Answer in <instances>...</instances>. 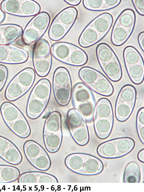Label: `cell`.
Wrapping results in <instances>:
<instances>
[{"label": "cell", "instance_id": "cell-1", "mask_svg": "<svg viewBox=\"0 0 144 192\" xmlns=\"http://www.w3.org/2000/svg\"><path fill=\"white\" fill-rule=\"evenodd\" d=\"M113 18L109 13L105 12L92 20L81 33L78 39L79 45L85 48L90 47L102 40L109 31Z\"/></svg>", "mask_w": 144, "mask_h": 192}, {"label": "cell", "instance_id": "cell-2", "mask_svg": "<svg viewBox=\"0 0 144 192\" xmlns=\"http://www.w3.org/2000/svg\"><path fill=\"white\" fill-rule=\"evenodd\" d=\"M65 163L72 171L86 176L98 174L104 168L103 164L99 159L91 155L82 153L69 155L65 159Z\"/></svg>", "mask_w": 144, "mask_h": 192}, {"label": "cell", "instance_id": "cell-3", "mask_svg": "<svg viewBox=\"0 0 144 192\" xmlns=\"http://www.w3.org/2000/svg\"><path fill=\"white\" fill-rule=\"evenodd\" d=\"M71 99L73 107L90 123L93 119L96 102L90 88L84 83L75 84L72 90Z\"/></svg>", "mask_w": 144, "mask_h": 192}, {"label": "cell", "instance_id": "cell-4", "mask_svg": "<svg viewBox=\"0 0 144 192\" xmlns=\"http://www.w3.org/2000/svg\"><path fill=\"white\" fill-rule=\"evenodd\" d=\"M96 54L99 65L107 77L113 82L120 80L122 76L121 65L111 47L106 43H100L96 47Z\"/></svg>", "mask_w": 144, "mask_h": 192}, {"label": "cell", "instance_id": "cell-5", "mask_svg": "<svg viewBox=\"0 0 144 192\" xmlns=\"http://www.w3.org/2000/svg\"><path fill=\"white\" fill-rule=\"evenodd\" d=\"M135 22V14L133 10L129 8L123 10L114 24L111 35L112 44L116 46L124 44L132 34Z\"/></svg>", "mask_w": 144, "mask_h": 192}, {"label": "cell", "instance_id": "cell-6", "mask_svg": "<svg viewBox=\"0 0 144 192\" xmlns=\"http://www.w3.org/2000/svg\"><path fill=\"white\" fill-rule=\"evenodd\" d=\"M135 142L128 137L118 138L104 142L97 148L98 154L106 159L119 158L130 152L135 146Z\"/></svg>", "mask_w": 144, "mask_h": 192}, {"label": "cell", "instance_id": "cell-7", "mask_svg": "<svg viewBox=\"0 0 144 192\" xmlns=\"http://www.w3.org/2000/svg\"><path fill=\"white\" fill-rule=\"evenodd\" d=\"M78 12L73 7H68L60 12L53 20L48 32L50 38L57 41L62 38L71 28L77 18Z\"/></svg>", "mask_w": 144, "mask_h": 192}, {"label": "cell", "instance_id": "cell-8", "mask_svg": "<svg viewBox=\"0 0 144 192\" xmlns=\"http://www.w3.org/2000/svg\"><path fill=\"white\" fill-rule=\"evenodd\" d=\"M50 42L48 39L42 38L38 40L34 47L33 61L37 74L43 77L49 73L52 63Z\"/></svg>", "mask_w": 144, "mask_h": 192}, {"label": "cell", "instance_id": "cell-9", "mask_svg": "<svg viewBox=\"0 0 144 192\" xmlns=\"http://www.w3.org/2000/svg\"><path fill=\"white\" fill-rule=\"evenodd\" d=\"M50 20L49 15L45 12H41L33 17L23 31L24 42L29 45L40 39L47 29Z\"/></svg>", "mask_w": 144, "mask_h": 192}, {"label": "cell", "instance_id": "cell-10", "mask_svg": "<svg viewBox=\"0 0 144 192\" xmlns=\"http://www.w3.org/2000/svg\"><path fill=\"white\" fill-rule=\"evenodd\" d=\"M25 157L35 167L42 171H46L50 168V158L44 148L37 142L31 140L26 141L23 146Z\"/></svg>", "mask_w": 144, "mask_h": 192}, {"label": "cell", "instance_id": "cell-11", "mask_svg": "<svg viewBox=\"0 0 144 192\" xmlns=\"http://www.w3.org/2000/svg\"><path fill=\"white\" fill-rule=\"evenodd\" d=\"M0 157L7 162L13 165L20 164L22 156L20 151L12 142L0 136Z\"/></svg>", "mask_w": 144, "mask_h": 192}, {"label": "cell", "instance_id": "cell-12", "mask_svg": "<svg viewBox=\"0 0 144 192\" xmlns=\"http://www.w3.org/2000/svg\"><path fill=\"white\" fill-rule=\"evenodd\" d=\"M19 183H58L57 178L51 174L38 171L25 172L20 175Z\"/></svg>", "mask_w": 144, "mask_h": 192}, {"label": "cell", "instance_id": "cell-13", "mask_svg": "<svg viewBox=\"0 0 144 192\" xmlns=\"http://www.w3.org/2000/svg\"><path fill=\"white\" fill-rule=\"evenodd\" d=\"M76 46L64 42H58L54 44L51 46V53L56 59L67 64L71 57Z\"/></svg>", "mask_w": 144, "mask_h": 192}, {"label": "cell", "instance_id": "cell-14", "mask_svg": "<svg viewBox=\"0 0 144 192\" xmlns=\"http://www.w3.org/2000/svg\"><path fill=\"white\" fill-rule=\"evenodd\" d=\"M121 0H84L83 4L87 9L92 11H102L112 9L118 6Z\"/></svg>", "mask_w": 144, "mask_h": 192}, {"label": "cell", "instance_id": "cell-15", "mask_svg": "<svg viewBox=\"0 0 144 192\" xmlns=\"http://www.w3.org/2000/svg\"><path fill=\"white\" fill-rule=\"evenodd\" d=\"M113 123V118H94V128L97 137L101 139L108 138L112 131Z\"/></svg>", "mask_w": 144, "mask_h": 192}, {"label": "cell", "instance_id": "cell-16", "mask_svg": "<svg viewBox=\"0 0 144 192\" xmlns=\"http://www.w3.org/2000/svg\"><path fill=\"white\" fill-rule=\"evenodd\" d=\"M43 138L47 151L51 153H54L58 150L62 143V132H54L43 131Z\"/></svg>", "mask_w": 144, "mask_h": 192}, {"label": "cell", "instance_id": "cell-17", "mask_svg": "<svg viewBox=\"0 0 144 192\" xmlns=\"http://www.w3.org/2000/svg\"><path fill=\"white\" fill-rule=\"evenodd\" d=\"M48 102L29 96L26 108V114L31 119H36L42 114Z\"/></svg>", "mask_w": 144, "mask_h": 192}, {"label": "cell", "instance_id": "cell-18", "mask_svg": "<svg viewBox=\"0 0 144 192\" xmlns=\"http://www.w3.org/2000/svg\"><path fill=\"white\" fill-rule=\"evenodd\" d=\"M51 91L49 81L45 78L39 80L33 88L30 96L48 102Z\"/></svg>", "mask_w": 144, "mask_h": 192}, {"label": "cell", "instance_id": "cell-19", "mask_svg": "<svg viewBox=\"0 0 144 192\" xmlns=\"http://www.w3.org/2000/svg\"><path fill=\"white\" fill-rule=\"evenodd\" d=\"M89 87L96 93L105 96H111L114 91L112 84L102 73Z\"/></svg>", "mask_w": 144, "mask_h": 192}, {"label": "cell", "instance_id": "cell-20", "mask_svg": "<svg viewBox=\"0 0 144 192\" xmlns=\"http://www.w3.org/2000/svg\"><path fill=\"white\" fill-rule=\"evenodd\" d=\"M7 125L13 132L20 138H27L31 134L30 127L23 114L14 121Z\"/></svg>", "mask_w": 144, "mask_h": 192}, {"label": "cell", "instance_id": "cell-21", "mask_svg": "<svg viewBox=\"0 0 144 192\" xmlns=\"http://www.w3.org/2000/svg\"><path fill=\"white\" fill-rule=\"evenodd\" d=\"M3 37V44L7 45L15 41L22 33V28L18 25L14 24L0 25Z\"/></svg>", "mask_w": 144, "mask_h": 192}, {"label": "cell", "instance_id": "cell-22", "mask_svg": "<svg viewBox=\"0 0 144 192\" xmlns=\"http://www.w3.org/2000/svg\"><path fill=\"white\" fill-rule=\"evenodd\" d=\"M0 111L6 125L14 121L23 115L17 107L8 102H5L2 104Z\"/></svg>", "mask_w": 144, "mask_h": 192}, {"label": "cell", "instance_id": "cell-23", "mask_svg": "<svg viewBox=\"0 0 144 192\" xmlns=\"http://www.w3.org/2000/svg\"><path fill=\"white\" fill-rule=\"evenodd\" d=\"M35 76L34 70L29 67L20 71L13 79L28 91L34 83Z\"/></svg>", "mask_w": 144, "mask_h": 192}, {"label": "cell", "instance_id": "cell-24", "mask_svg": "<svg viewBox=\"0 0 144 192\" xmlns=\"http://www.w3.org/2000/svg\"><path fill=\"white\" fill-rule=\"evenodd\" d=\"M141 178V171L138 164L135 161L127 163L124 169L123 182L124 183H139Z\"/></svg>", "mask_w": 144, "mask_h": 192}, {"label": "cell", "instance_id": "cell-25", "mask_svg": "<svg viewBox=\"0 0 144 192\" xmlns=\"http://www.w3.org/2000/svg\"><path fill=\"white\" fill-rule=\"evenodd\" d=\"M135 104L116 101L115 114L117 119L122 122L126 121L131 114Z\"/></svg>", "mask_w": 144, "mask_h": 192}, {"label": "cell", "instance_id": "cell-26", "mask_svg": "<svg viewBox=\"0 0 144 192\" xmlns=\"http://www.w3.org/2000/svg\"><path fill=\"white\" fill-rule=\"evenodd\" d=\"M94 112V118H113L111 104L106 98H101L98 101Z\"/></svg>", "mask_w": 144, "mask_h": 192}, {"label": "cell", "instance_id": "cell-27", "mask_svg": "<svg viewBox=\"0 0 144 192\" xmlns=\"http://www.w3.org/2000/svg\"><path fill=\"white\" fill-rule=\"evenodd\" d=\"M18 169L14 166L0 165V183H9L17 180L20 175Z\"/></svg>", "mask_w": 144, "mask_h": 192}, {"label": "cell", "instance_id": "cell-28", "mask_svg": "<svg viewBox=\"0 0 144 192\" xmlns=\"http://www.w3.org/2000/svg\"><path fill=\"white\" fill-rule=\"evenodd\" d=\"M128 76L134 84H139L144 80V62L125 66Z\"/></svg>", "mask_w": 144, "mask_h": 192}, {"label": "cell", "instance_id": "cell-29", "mask_svg": "<svg viewBox=\"0 0 144 192\" xmlns=\"http://www.w3.org/2000/svg\"><path fill=\"white\" fill-rule=\"evenodd\" d=\"M43 130L54 132H62L61 116L59 112L53 111L49 114L45 121Z\"/></svg>", "mask_w": 144, "mask_h": 192}, {"label": "cell", "instance_id": "cell-30", "mask_svg": "<svg viewBox=\"0 0 144 192\" xmlns=\"http://www.w3.org/2000/svg\"><path fill=\"white\" fill-rule=\"evenodd\" d=\"M18 47L10 45H0V62L16 64Z\"/></svg>", "mask_w": 144, "mask_h": 192}, {"label": "cell", "instance_id": "cell-31", "mask_svg": "<svg viewBox=\"0 0 144 192\" xmlns=\"http://www.w3.org/2000/svg\"><path fill=\"white\" fill-rule=\"evenodd\" d=\"M75 141L78 145L84 146L89 141V134L86 123L70 132Z\"/></svg>", "mask_w": 144, "mask_h": 192}, {"label": "cell", "instance_id": "cell-32", "mask_svg": "<svg viewBox=\"0 0 144 192\" xmlns=\"http://www.w3.org/2000/svg\"><path fill=\"white\" fill-rule=\"evenodd\" d=\"M123 57L125 66L143 62L139 51L131 46H127L124 49Z\"/></svg>", "mask_w": 144, "mask_h": 192}, {"label": "cell", "instance_id": "cell-33", "mask_svg": "<svg viewBox=\"0 0 144 192\" xmlns=\"http://www.w3.org/2000/svg\"><path fill=\"white\" fill-rule=\"evenodd\" d=\"M40 7L37 2L31 0H21L20 16H30L38 14Z\"/></svg>", "mask_w": 144, "mask_h": 192}, {"label": "cell", "instance_id": "cell-34", "mask_svg": "<svg viewBox=\"0 0 144 192\" xmlns=\"http://www.w3.org/2000/svg\"><path fill=\"white\" fill-rule=\"evenodd\" d=\"M86 123L85 119L76 110L72 109L69 110L67 125L69 132Z\"/></svg>", "mask_w": 144, "mask_h": 192}, {"label": "cell", "instance_id": "cell-35", "mask_svg": "<svg viewBox=\"0 0 144 192\" xmlns=\"http://www.w3.org/2000/svg\"><path fill=\"white\" fill-rule=\"evenodd\" d=\"M136 95L134 87L131 84H126L120 89L116 101L135 103Z\"/></svg>", "mask_w": 144, "mask_h": 192}, {"label": "cell", "instance_id": "cell-36", "mask_svg": "<svg viewBox=\"0 0 144 192\" xmlns=\"http://www.w3.org/2000/svg\"><path fill=\"white\" fill-rule=\"evenodd\" d=\"M72 88L53 86L55 99L57 103L61 106H65L69 103L71 96Z\"/></svg>", "mask_w": 144, "mask_h": 192}, {"label": "cell", "instance_id": "cell-37", "mask_svg": "<svg viewBox=\"0 0 144 192\" xmlns=\"http://www.w3.org/2000/svg\"><path fill=\"white\" fill-rule=\"evenodd\" d=\"M20 0H5L1 3V7L6 13L20 16Z\"/></svg>", "mask_w": 144, "mask_h": 192}, {"label": "cell", "instance_id": "cell-38", "mask_svg": "<svg viewBox=\"0 0 144 192\" xmlns=\"http://www.w3.org/2000/svg\"><path fill=\"white\" fill-rule=\"evenodd\" d=\"M136 127L139 137L141 142L144 143V112L138 111L136 119Z\"/></svg>", "mask_w": 144, "mask_h": 192}, {"label": "cell", "instance_id": "cell-39", "mask_svg": "<svg viewBox=\"0 0 144 192\" xmlns=\"http://www.w3.org/2000/svg\"><path fill=\"white\" fill-rule=\"evenodd\" d=\"M8 75L7 68L4 65H0V91L6 83Z\"/></svg>", "mask_w": 144, "mask_h": 192}, {"label": "cell", "instance_id": "cell-40", "mask_svg": "<svg viewBox=\"0 0 144 192\" xmlns=\"http://www.w3.org/2000/svg\"><path fill=\"white\" fill-rule=\"evenodd\" d=\"M132 2L137 12L140 15H144V0H132Z\"/></svg>", "mask_w": 144, "mask_h": 192}, {"label": "cell", "instance_id": "cell-41", "mask_svg": "<svg viewBox=\"0 0 144 192\" xmlns=\"http://www.w3.org/2000/svg\"><path fill=\"white\" fill-rule=\"evenodd\" d=\"M138 42L142 50H144V32L140 33L138 36Z\"/></svg>", "mask_w": 144, "mask_h": 192}, {"label": "cell", "instance_id": "cell-42", "mask_svg": "<svg viewBox=\"0 0 144 192\" xmlns=\"http://www.w3.org/2000/svg\"><path fill=\"white\" fill-rule=\"evenodd\" d=\"M138 160L141 162L144 163V148L141 150L137 154Z\"/></svg>", "mask_w": 144, "mask_h": 192}, {"label": "cell", "instance_id": "cell-43", "mask_svg": "<svg viewBox=\"0 0 144 192\" xmlns=\"http://www.w3.org/2000/svg\"><path fill=\"white\" fill-rule=\"evenodd\" d=\"M64 1L68 4L73 6L78 5L81 2L80 0H67Z\"/></svg>", "mask_w": 144, "mask_h": 192}, {"label": "cell", "instance_id": "cell-44", "mask_svg": "<svg viewBox=\"0 0 144 192\" xmlns=\"http://www.w3.org/2000/svg\"><path fill=\"white\" fill-rule=\"evenodd\" d=\"M5 15L4 12L0 8V23L2 22L5 18Z\"/></svg>", "mask_w": 144, "mask_h": 192}, {"label": "cell", "instance_id": "cell-45", "mask_svg": "<svg viewBox=\"0 0 144 192\" xmlns=\"http://www.w3.org/2000/svg\"><path fill=\"white\" fill-rule=\"evenodd\" d=\"M3 45V37L0 25V45Z\"/></svg>", "mask_w": 144, "mask_h": 192}]
</instances>
